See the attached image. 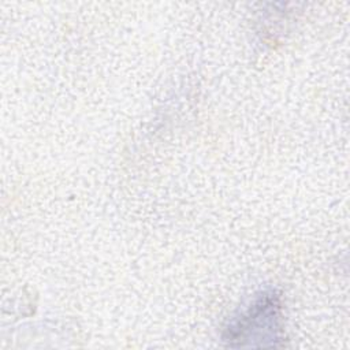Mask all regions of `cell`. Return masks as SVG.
<instances>
[{
	"label": "cell",
	"mask_w": 350,
	"mask_h": 350,
	"mask_svg": "<svg viewBox=\"0 0 350 350\" xmlns=\"http://www.w3.org/2000/svg\"><path fill=\"white\" fill-rule=\"evenodd\" d=\"M282 306L275 293H262L226 327L223 339L231 347L278 346L282 340Z\"/></svg>",
	"instance_id": "cell-1"
}]
</instances>
